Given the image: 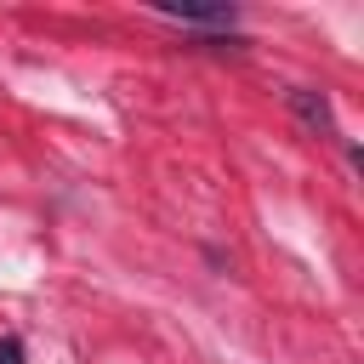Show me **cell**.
<instances>
[{"label":"cell","mask_w":364,"mask_h":364,"mask_svg":"<svg viewBox=\"0 0 364 364\" xmlns=\"http://www.w3.org/2000/svg\"><path fill=\"white\" fill-rule=\"evenodd\" d=\"M284 102H290V114H296L307 131L336 136V108H330V97H324V91H313V85H290V91H284Z\"/></svg>","instance_id":"6da1fadb"},{"label":"cell","mask_w":364,"mask_h":364,"mask_svg":"<svg viewBox=\"0 0 364 364\" xmlns=\"http://www.w3.org/2000/svg\"><path fill=\"white\" fill-rule=\"evenodd\" d=\"M0 364H23V341L17 336H0Z\"/></svg>","instance_id":"7a4b0ae2"}]
</instances>
